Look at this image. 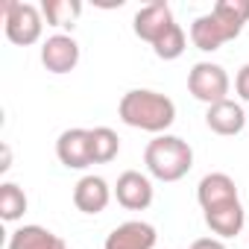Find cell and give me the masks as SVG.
<instances>
[{"mask_svg": "<svg viewBox=\"0 0 249 249\" xmlns=\"http://www.w3.org/2000/svg\"><path fill=\"white\" fill-rule=\"evenodd\" d=\"M246 237H249V234H246Z\"/></svg>", "mask_w": 249, "mask_h": 249, "instance_id": "23", "label": "cell"}, {"mask_svg": "<svg viewBox=\"0 0 249 249\" xmlns=\"http://www.w3.org/2000/svg\"><path fill=\"white\" fill-rule=\"evenodd\" d=\"M196 199L205 217V226L223 240V237H234L243 231L246 223V211L240 205L237 196V185L229 173H208L199 179L196 185Z\"/></svg>", "mask_w": 249, "mask_h": 249, "instance_id": "1", "label": "cell"}, {"mask_svg": "<svg viewBox=\"0 0 249 249\" xmlns=\"http://www.w3.org/2000/svg\"><path fill=\"white\" fill-rule=\"evenodd\" d=\"M108 199H111V188H108V182L103 176H94V173L82 176L76 182V188H73V205L82 214H100V211H106Z\"/></svg>", "mask_w": 249, "mask_h": 249, "instance_id": "11", "label": "cell"}, {"mask_svg": "<svg viewBox=\"0 0 249 249\" xmlns=\"http://www.w3.org/2000/svg\"><path fill=\"white\" fill-rule=\"evenodd\" d=\"M120 120L132 129H144L153 135H167V129L176 120V103L167 94L150 91V88H132L117 103Z\"/></svg>", "mask_w": 249, "mask_h": 249, "instance_id": "2", "label": "cell"}, {"mask_svg": "<svg viewBox=\"0 0 249 249\" xmlns=\"http://www.w3.org/2000/svg\"><path fill=\"white\" fill-rule=\"evenodd\" d=\"M3 30L6 38L18 47H30L41 38L44 30V15L33 3H21V0H6L3 3Z\"/></svg>", "mask_w": 249, "mask_h": 249, "instance_id": "4", "label": "cell"}, {"mask_svg": "<svg viewBox=\"0 0 249 249\" xmlns=\"http://www.w3.org/2000/svg\"><path fill=\"white\" fill-rule=\"evenodd\" d=\"M41 65L50 73H71L79 65V44L65 33L50 36L41 44Z\"/></svg>", "mask_w": 249, "mask_h": 249, "instance_id": "8", "label": "cell"}, {"mask_svg": "<svg viewBox=\"0 0 249 249\" xmlns=\"http://www.w3.org/2000/svg\"><path fill=\"white\" fill-rule=\"evenodd\" d=\"M6 249H68L59 234H53L44 226H21L12 231Z\"/></svg>", "mask_w": 249, "mask_h": 249, "instance_id": "14", "label": "cell"}, {"mask_svg": "<svg viewBox=\"0 0 249 249\" xmlns=\"http://www.w3.org/2000/svg\"><path fill=\"white\" fill-rule=\"evenodd\" d=\"M234 91H237V97H240L243 103H249V65H243V68L237 71V76H234Z\"/></svg>", "mask_w": 249, "mask_h": 249, "instance_id": "20", "label": "cell"}, {"mask_svg": "<svg viewBox=\"0 0 249 249\" xmlns=\"http://www.w3.org/2000/svg\"><path fill=\"white\" fill-rule=\"evenodd\" d=\"M185 44H188L185 30H182L179 24H173V27L153 44V53H156L159 59H164V62H173V59H179V56L185 53Z\"/></svg>", "mask_w": 249, "mask_h": 249, "instance_id": "19", "label": "cell"}, {"mask_svg": "<svg viewBox=\"0 0 249 249\" xmlns=\"http://www.w3.org/2000/svg\"><path fill=\"white\" fill-rule=\"evenodd\" d=\"M24 214H27V194L15 182H3L0 185V217L6 223H15Z\"/></svg>", "mask_w": 249, "mask_h": 249, "instance_id": "18", "label": "cell"}, {"mask_svg": "<svg viewBox=\"0 0 249 249\" xmlns=\"http://www.w3.org/2000/svg\"><path fill=\"white\" fill-rule=\"evenodd\" d=\"M229 88H231V79L226 73L223 65H214V62H196L188 73V91L194 100L205 103V106H217L223 100H229Z\"/></svg>", "mask_w": 249, "mask_h": 249, "instance_id": "5", "label": "cell"}, {"mask_svg": "<svg viewBox=\"0 0 249 249\" xmlns=\"http://www.w3.org/2000/svg\"><path fill=\"white\" fill-rule=\"evenodd\" d=\"M41 15L50 27L59 30H73L76 18L82 15V3L79 0H44L41 3Z\"/></svg>", "mask_w": 249, "mask_h": 249, "instance_id": "16", "label": "cell"}, {"mask_svg": "<svg viewBox=\"0 0 249 249\" xmlns=\"http://www.w3.org/2000/svg\"><path fill=\"white\" fill-rule=\"evenodd\" d=\"M56 156L68 170H85L91 167V129H65L56 141Z\"/></svg>", "mask_w": 249, "mask_h": 249, "instance_id": "6", "label": "cell"}, {"mask_svg": "<svg viewBox=\"0 0 249 249\" xmlns=\"http://www.w3.org/2000/svg\"><path fill=\"white\" fill-rule=\"evenodd\" d=\"M191 41H194L196 50H202V53H214V50H220L226 41H231V36H229L226 27L208 12V15H199V18L191 24Z\"/></svg>", "mask_w": 249, "mask_h": 249, "instance_id": "13", "label": "cell"}, {"mask_svg": "<svg viewBox=\"0 0 249 249\" xmlns=\"http://www.w3.org/2000/svg\"><path fill=\"white\" fill-rule=\"evenodd\" d=\"M211 15L226 27V33L231 36V41L243 33L246 21H249V0H217Z\"/></svg>", "mask_w": 249, "mask_h": 249, "instance_id": "15", "label": "cell"}, {"mask_svg": "<svg viewBox=\"0 0 249 249\" xmlns=\"http://www.w3.org/2000/svg\"><path fill=\"white\" fill-rule=\"evenodd\" d=\"M188 249H226V243H223L220 237H199V240H194Z\"/></svg>", "mask_w": 249, "mask_h": 249, "instance_id": "21", "label": "cell"}, {"mask_svg": "<svg viewBox=\"0 0 249 249\" xmlns=\"http://www.w3.org/2000/svg\"><path fill=\"white\" fill-rule=\"evenodd\" d=\"M156 240H159V234L150 223L129 220V223H120L117 229H111L103 249H153Z\"/></svg>", "mask_w": 249, "mask_h": 249, "instance_id": "9", "label": "cell"}, {"mask_svg": "<svg viewBox=\"0 0 249 249\" xmlns=\"http://www.w3.org/2000/svg\"><path fill=\"white\" fill-rule=\"evenodd\" d=\"M9 161H12V153H9V147L3 144V164H0V173H6V170H9Z\"/></svg>", "mask_w": 249, "mask_h": 249, "instance_id": "22", "label": "cell"}, {"mask_svg": "<svg viewBox=\"0 0 249 249\" xmlns=\"http://www.w3.org/2000/svg\"><path fill=\"white\" fill-rule=\"evenodd\" d=\"M144 164L159 182H179L194 167V150L179 135H156L144 150Z\"/></svg>", "mask_w": 249, "mask_h": 249, "instance_id": "3", "label": "cell"}, {"mask_svg": "<svg viewBox=\"0 0 249 249\" xmlns=\"http://www.w3.org/2000/svg\"><path fill=\"white\" fill-rule=\"evenodd\" d=\"M205 123H208V129H211L214 135L229 138V135L243 132V126H246V114H243L240 103H234V100H223V103H217V106H208V111H205Z\"/></svg>", "mask_w": 249, "mask_h": 249, "instance_id": "12", "label": "cell"}, {"mask_svg": "<svg viewBox=\"0 0 249 249\" xmlns=\"http://www.w3.org/2000/svg\"><path fill=\"white\" fill-rule=\"evenodd\" d=\"M173 24H176V21H173V9H170L167 3H150V6L138 9V15H135V21H132V30H135V36H138L141 41L156 44Z\"/></svg>", "mask_w": 249, "mask_h": 249, "instance_id": "10", "label": "cell"}, {"mask_svg": "<svg viewBox=\"0 0 249 249\" xmlns=\"http://www.w3.org/2000/svg\"><path fill=\"white\" fill-rule=\"evenodd\" d=\"M114 196L126 211H144L153 205V182L138 170H126L117 176Z\"/></svg>", "mask_w": 249, "mask_h": 249, "instance_id": "7", "label": "cell"}, {"mask_svg": "<svg viewBox=\"0 0 249 249\" xmlns=\"http://www.w3.org/2000/svg\"><path fill=\"white\" fill-rule=\"evenodd\" d=\"M120 153V138L108 126H94L91 129V161L94 164H108Z\"/></svg>", "mask_w": 249, "mask_h": 249, "instance_id": "17", "label": "cell"}]
</instances>
